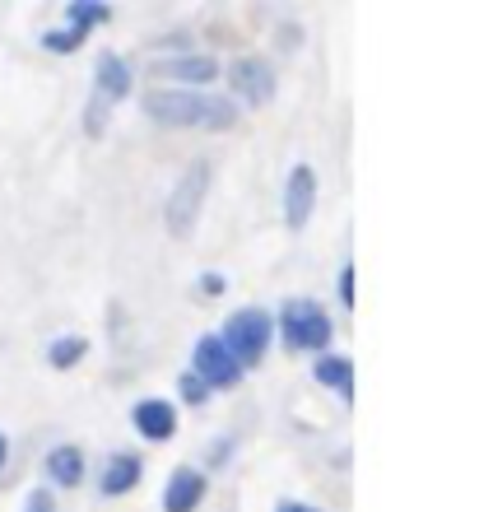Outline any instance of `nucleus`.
I'll return each mask as SVG.
<instances>
[{
  "label": "nucleus",
  "mask_w": 479,
  "mask_h": 512,
  "mask_svg": "<svg viewBox=\"0 0 479 512\" xmlns=\"http://www.w3.org/2000/svg\"><path fill=\"white\" fill-rule=\"evenodd\" d=\"M145 112L154 122L168 126H205V131H228L238 122L233 103L224 98H196V94H168V89H154L145 94Z\"/></svg>",
  "instance_id": "obj_1"
},
{
  "label": "nucleus",
  "mask_w": 479,
  "mask_h": 512,
  "mask_svg": "<svg viewBox=\"0 0 479 512\" xmlns=\"http://www.w3.org/2000/svg\"><path fill=\"white\" fill-rule=\"evenodd\" d=\"M219 340H224V350L238 359V368H242V364H256V359L266 354V345H270V317H266L261 308L233 312Z\"/></svg>",
  "instance_id": "obj_2"
},
{
  "label": "nucleus",
  "mask_w": 479,
  "mask_h": 512,
  "mask_svg": "<svg viewBox=\"0 0 479 512\" xmlns=\"http://www.w3.org/2000/svg\"><path fill=\"white\" fill-rule=\"evenodd\" d=\"M284 336H289V345H298V350H321L326 340H331V322H326V312L317 308V303H307V298H293L289 308H284Z\"/></svg>",
  "instance_id": "obj_3"
},
{
  "label": "nucleus",
  "mask_w": 479,
  "mask_h": 512,
  "mask_svg": "<svg viewBox=\"0 0 479 512\" xmlns=\"http://www.w3.org/2000/svg\"><path fill=\"white\" fill-rule=\"evenodd\" d=\"M205 187H210V168H205V163H191L187 177L177 182L173 201H168V229L173 233H191L196 210H200V201H205Z\"/></svg>",
  "instance_id": "obj_4"
},
{
  "label": "nucleus",
  "mask_w": 479,
  "mask_h": 512,
  "mask_svg": "<svg viewBox=\"0 0 479 512\" xmlns=\"http://www.w3.org/2000/svg\"><path fill=\"white\" fill-rule=\"evenodd\" d=\"M196 373H200V382H210V387H233L242 368H238V359L224 350V340L205 336L196 345Z\"/></svg>",
  "instance_id": "obj_5"
},
{
  "label": "nucleus",
  "mask_w": 479,
  "mask_h": 512,
  "mask_svg": "<svg viewBox=\"0 0 479 512\" xmlns=\"http://www.w3.org/2000/svg\"><path fill=\"white\" fill-rule=\"evenodd\" d=\"M312 196H317V177L312 168H293L289 173V187H284V219L293 229H303L307 215H312Z\"/></svg>",
  "instance_id": "obj_6"
},
{
  "label": "nucleus",
  "mask_w": 479,
  "mask_h": 512,
  "mask_svg": "<svg viewBox=\"0 0 479 512\" xmlns=\"http://www.w3.org/2000/svg\"><path fill=\"white\" fill-rule=\"evenodd\" d=\"M233 84H238V94L247 98V103H266V98L275 94V75H270V66L256 61V56H247V61L233 66Z\"/></svg>",
  "instance_id": "obj_7"
},
{
  "label": "nucleus",
  "mask_w": 479,
  "mask_h": 512,
  "mask_svg": "<svg viewBox=\"0 0 479 512\" xmlns=\"http://www.w3.org/2000/svg\"><path fill=\"white\" fill-rule=\"evenodd\" d=\"M135 429L145 433V438H168L177 429V415L168 401H140L135 405Z\"/></svg>",
  "instance_id": "obj_8"
},
{
  "label": "nucleus",
  "mask_w": 479,
  "mask_h": 512,
  "mask_svg": "<svg viewBox=\"0 0 479 512\" xmlns=\"http://www.w3.org/2000/svg\"><path fill=\"white\" fill-rule=\"evenodd\" d=\"M200 494H205V480H200L196 471H177L173 485H168V494H163V508L168 512H191L200 503Z\"/></svg>",
  "instance_id": "obj_9"
},
{
  "label": "nucleus",
  "mask_w": 479,
  "mask_h": 512,
  "mask_svg": "<svg viewBox=\"0 0 479 512\" xmlns=\"http://www.w3.org/2000/svg\"><path fill=\"white\" fill-rule=\"evenodd\" d=\"M98 89H103V98H98V103H112V98H121L126 89H131V70H126V61H121V56L107 52L103 61H98Z\"/></svg>",
  "instance_id": "obj_10"
},
{
  "label": "nucleus",
  "mask_w": 479,
  "mask_h": 512,
  "mask_svg": "<svg viewBox=\"0 0 479 512\" xmlns=\"http://www.w3.org/2000/svg\"><path fill=\"white\" fill-rule=\"evenodd\" d=\"M47 475H52L56 485H80V475H84L80 447H56L52 457H47Z\"/></svg>",
  "instance_id": "obj_11"
},
{
  "label": "nucleus",
  "mask_w": 479,
  "mask_h": 512,
  "mask_svg": "<svg viewBox=\"0 0 479 512\" xmlns=\"http://www.w3.org/2000/svg\"><path fill=\"white\" fill-rule=\"evenodd\" d=\"M159 75H177V80L205 84V80H214V61H210V56H182V61H168V66H159Z\"/></svg>",
  "instance_id": "obj_12"
},
{
  "label": "nucleus",
  "mask_w": 479,
  "mask_h": 512,
  "mask_svg": "<svg viewBox=\"0 0 479 512\" xmlns=\"http://www.w3.org/2000/svg\"><path fill=\"white\" fill-rule=\"evenodd\" d=\"M135 480H140V461H135V457H117L112 466H107L103 489H107V494H126Z\"/></svg>",
  "instance_id": "obj_13"
},
{
  "label": "nucleus",
  "mask_w": 479,
  "mask_h": 512,
  "mask_svg": "<svg viewBox=\"0 0 479 512\" xmlns=\"http://www.w3.org/2000/svg\"><path fill=\"white\" fill-rule=\"evenodd\" d=\"M317 378L326 382V387H335L340 396H349V391H354V382H349V359H321Z\"/></svg>",
  "instance_id": "obj_14"
},
{
  "label": "nucleus",
  "mask_w": 479,
  "mask_h": 512,
  "mask_svg": "<svg viewBox=\"0 0 479 512\" xmlns=\"http://www.w3.org/2000/svg\"><path fill=\"white\" fill-rule=\"evenodd\" d=\"M80 354H84V340H56L52 350H47V359H52L56 368H70Z\"/></svg>",
  "instance_id": "obj_15"
},
{
  "label": "nucleus",
  "mask_w": 479,
  "mask_h": 512,
  "mask_svg": "<svg viewBox=\"0 0 479 512\" xmlns=\"http://www.w3.org/2000/svg\"><path fill=\"white\" fill-rule=\"evenodd\" d=\"M70 19H75V24H103L107 5H70Z\"/></svg>",
  "instance_id": "obj_16"
},
{
  "label": "nucleus",
  "mask_w": 479,
  "mask_h": 512,
  "mask_svg": "<svg viewBox=\"0 0 479 512\" xmlns=\"http://www.w3.org/2000/svg\"><path fill=\"white\" fill-rule=\"evenodd\" d=\"M47 47H52V52H75V47H80V28H66V33H47Z\"/></svg>",
  "instance_id": "obj_17"
},
{
  "label": "nucleus",
  "mask_w": 479,
  "mask_h": 512,
  "mask_svg": "<svg viewBox=\"0 0 479 512\" xmlns=\"http://www.w3.org/2000/svg\"><path fill=\"white\" fill-rule=\"evenodd\" d=\"M182 391H187L191 401H200V396H205V382H200V378H182Z\"/></svg>",
  "instance_id": "obj_18"
},
{
  "label": "nucleus",
  "mask_w": 479,
  "mask_h": 512,
  "mask_svg": "<svg viewBox=\"0 0 479 512\" xmlns=\"http://www.w3.org/2000/svg\"><path fill=\"white\" fill-rule=\"evenodd\" d=\"M340 298H345V303H354V270H345V275H340Z\"/></svg>",
  "instance_id": "obj_19"
},
{
  "label": "nucleus",
  "mask_w": 479,
  "mask_h": 512,
  "mask_svg": "<svg viewBox=\"0 0 479 512\" xmlns=\"http://www.w3.org/2000/svg\"><path fill=\"white\" fill-rule=\"evenodd\" d=\"M28 512H56V508H52L47 494H33V499H28Z\"/></svg>",
  "instance_id": "obj_20"
},
{
  "label": "nucleus",
  "mask_w": 479,
  "mask_h": 512,
  "mask_svg": "<svg viewBox=\"0 0 479 512\" xmlns=\"http://www.w3.org/2000/svg\"><path fill=\"white\" fill-rule=\"evenodd\" d=\"M200 289H205V294H219V289H224V280H219V275H205V280H200Z\"/></svg>",
  "instance_id": "obj_21"
},
{
  "label": "nucleus",
  "mask_w": 479,
  "mask_h": 512,
  "mask_svg": "<svg viewBox=\"0 0 479 512\" xmlns=\"http://www.w3.org/2000/svg\"><path fill=\"white\" fill-rule=\"evenodd\" d=\"M284 512H317V508H303V503H289V508Z\"/></svg>",
  "instance_id": "obj_22"
},
{
  "label": "nucleus",
  "mask_w": 479,
  "mask_h": 512,
  "mask_svg": "<svg viewBox=\"0 0 479 512\" xmlns=\"http://www.w3.org/2000/svg\"><path fill=\"white\" fill-rule=\"evenodd\" d=\"M0 466H5V438H0Z\"/></svg>",
  "instance_id": "obj_23"
}]
</instances>
